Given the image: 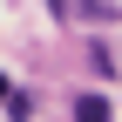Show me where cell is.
I'll use <instances>...</instances> for the list:
<instances>
[{
  "mask_svg": "<svg viewBox=\"0 0 122 122\" xmlns=\"http://www.w3.org/2000/svg\"><path fill=\"white\" fill-rule=\"evenodd\" d=\"M68 115H75V122H109V95H95V88H88V95L68 102Z\"/></svg>",
  "mask_w": 122,
  "mask_h": 122,
  "instance_id": "2",
  "label": "cell"
},
{
  "mask_svg": "<svg viewBox=\"0 0 122 122\" xmlns=\"http://www.w3.org/2000/svg\"><path fill=\"white\" fill-rule=\"evenodd\" d=\"M54 14H61V20H88V27H102V20H115L122 7H102V0H61Z\"/></svg>",
  "mask_w": 122,
  "mask_h": 122,
  "instance_id": "1",
  "label": "cell"
},
{
  "mask_svg": "<svg viewBox=\"0 0 122 122\" xmlns=\"http://www.w3.org/2000/svg\"><path fill=\"white\" fill-rule=\"evenodd\" d=\"M14 95H20V88H14V81H7V75H0V102H14Z\"/></svg>",
  "mask_w": 122,
  "mask_h": 122,
  "instance_id": "3",
  "label": "cell"
}]
</instances>
